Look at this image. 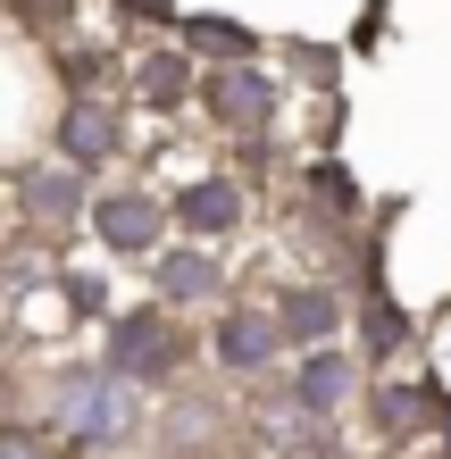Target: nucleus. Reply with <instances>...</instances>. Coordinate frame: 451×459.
Instances as JSON below:
<instances>
[{
    "mask_svg": "<svg viewBox=\"0 0 451 459\" xmlns=\"http://www.w3.org/2000/svg\"><path fill=\"white\" fill-rule=\"evenodd\" d=\"M0 459H42V443H34V435H17V426H9V435H0Z\"/></svg>",
    "mask_w": 451,
    "mask_h": 459,
    "instance_id": "nucleus-16",
    "label": "nucleus"
},
{
    "mask_svg": "<svg viewBox=\"0 0 451 459\" xmlns=\"http://www.w3.org/2000/svg\"><path fill=\"white\" fill-rule=\"evenodd\" d=\"M276 317H284V334L317 342V334H334V292H293V301H284Z\"/></svg>",
    "mask_w": 451,
    "mask_h": 459,
    "instance_id": "nucleus-12",
    "label": "nucleus"
},
{
    "mask_svg": "<svg viewBox=\"0 0 451 459\" xmlns=\"http://www.w3.org/2000/svg\"><path fill=\"white\" fill-rule=\"evenodd\" d=\"M159 292H168V301H209V292H218V267L201 251H168L159 259Z\"/></svg>",
    "mask_w": 451,
    "mask_h": 459,
    "instance_id": "nucleus-10",
    "label": "nucleus"
},
{
    "mask_svg": "<svg viewBox=\"0 0 451 459\" xmlns=\"http://www.w3.org/2000/svg\"><path fill=\"white\" fill-rule=\"evenodd\" d=\"M276 351H284V317H268V309H234L218 326V359L226 368H268Z\"/></svg>",
    "mask_w": 451,
    "mask_h": 459,
    "instance_id": "nucleus-5",
    "label": "nucleus"
},
{
    "mask_svg": "<svg viewBox=\"0 0 451 459\" xmlns=\"http://www.w3.org/2000/svg\"><path fill=\"white\" fill-rule=\"evenodd\" d=\"M343 401H351V359H343V351H309V368H301V410H309V418H334Z\"/></svg>",
    "mask_w": 451,
    "mask_h": 459,
    "instance_id": "nucleus-9",
    "label": "nucleus"
},
{
    "mask_svg": "<svg viewBox=\"0 0 451 459\" xmlns=\"http://www.w3.org/2000/svg\"><path fill=\"white\" fill-rule=\"evenodd\" d=\"M377 418H385V435H418V426L435 418V393L427 385H385L377 393Z\"/></svg>",
    "mask_w": 451,
    "mask_h": 459,
    "instance_id": "nucleus-11",
    "label": "nucleus"
},
{
    "mask_svg": "<svg viewBox=\"0 0 451 459\" xmlns=\"http://www.w3.org/2000/svg\"><path fill=\"white\" fill-rule=\"evenodd\" d=\"M126 9H134V17H168V0H126Z\"/></svg>",
    "mask_w": 451,
    "mask_h": 459,
    "instance_id": "nucleus-17",
    "label": "nucleus"
},
{
    "mask_svg": "<svg viewBox=\"0 0 451 459\" xmlns=\"http://www.w3.org/2000/svg\"><path fill=\"white\" fill-rule=\"evenodd\" d=\"M109 151H117V100L75 92L67 117H59V159H75V168H100Z\"/></svg>",
    "mask_w": 451,
    "mask_h": 459,
    "instance_id": "nucleus-2",
    "label": "nucleus"
},
{
    "mask_svg": "<svg viewBox=\"0 0 451 459\" xmlns=\"http://www.w3.org/2000/svg\"><path fill=\"white\" fill-rule=\"evenodd\" d=\"M209 109H218L226 126H268L276 84H268L259 67H218V75H209Z\"/></svg>",
    "mask_w": 451,
    "mask_h": 459,
    "instance_id": "nucleus-4",
    "label": "nucleus"
},
{
    "mask_svg": "<svg viewBox=\"0 0 451 459\" xmlns=\"http://www.w3.org/2000/svg\"><path fill=\"white\" fill-rule=\"evenodd\" d=\"M143 92L151 100H184V59H143Z\"/></svg>",
    "mask_w": 451,
    "mask_h": 459,
    "instance_id": "nucleus-14",
    "label": "nucleus"
},
{
    "mask_svg": "<svg viewBox=\"0 0 451 459\" xmlns=\"http://www.w3.org/2000/svg\"><path fill=\"white\" fill-rule=\"evenodd\" d=\"M184 34H193V50H226V59H243V50H251V25H226V17H193Z\"/></svg>",
    "mask_w": 451,
    "mask_h": 459,
    "instance_id": "nucleus-13",
    "label": "nucleus"
},
{
    "mask_svg": "<svg viewBox=\"0 0 451 459\" xmlns=\"http://www.w3.org/2000/svg\"><path fill=\"white\" fill-rule=\"evenodd\" d=\"M17 201L34 209V218H67V209H84V184H75V159H50V168H25V176H17Z\"/></svg>",
    "mask_w": 451,
    "mask_h": 459,
    "instance_id": "nucleus-7",
    "label": "nucleus"
},
{
    "mask_svg": "<svg viewBox=\"0 0 451 459\" xmlns=\"http://www.w3.org/2000/svg\"><path fill=\"white\" fill-rule=\"evenodd\" d=\"M234 218H243V193H234L226 176H201V184H184V201H176V226H193V234H226Z\"/></svg>",
    "mask_w": 451,
    "mask_h": 459,
    "instance_id": "nucleus-8",
    "label": "nucleus"
},
{
    "mask_svg": "<svg viewBox=\"0 0 451 459\" xmlns=\"http://www.w3.org/2000/svg\"><path fill=\"white\" fill-rule=\"evenodd\" d=\"M126 426H134V393H126L117 368H92V376L59 385V435L67 443H117Z\"/></svg>",
    "mask_w": 451,
    "mask_h": 459,
    "instance_id": "nucleus-1",
    "label": "nucleus"
},
{
    "mask_svg": "<svg viewBox=\"0 0 451 459\" xmlns=\"http://www.w3.org/2000/svg\"><path fill=\"white\" fill-rule=\"evenodd\" d=\"M368 334H377V342H368V351H393V342H402L410 326H402V317H393V301H385V292H377V301H368Z\"/></svg>",
    "mask_w": 451,
    "mask_h": 459,
    "instance_id": "nucleus-15",
    "label": "nucleus"
},
{
    "mask_svg": "<svg viewBox=\"0 0 451 459\" xmlns=\"http://www.w3.org/2000/svg\"><path fill=\"white\" fill-rule=\"evenodd\" d=\"M34 9H67V0H34Z\"/></svg>",
    "mask_w": 451,
    "mask_h": 459,
    "instance_id": "nucleus-18",
    "label": "nucleus"
},
{
    "mask_svg": "<svg viewBox=\"0 0 451 459\" xmlns=\"http://www.w3.org/2000/svg\"><path fill=\"white\" fill-rule=\"evenodd\" d=\"M92 226H100V242H109V251H151L159 226H168V209H159L151 193H109V201L92 209Z\"/></svg>",
    "mask_w": 451,
    "mask_h": 459,
    "instance_id": "nucleus-3",
    "label": "nucleus"
},
{
    "mask_svg": "<svg viewBox=\"0 0 451 459\" xmlns=\"http://www.w3.org/2000/svg\"><path fill=\"white\" fill-rule=\"evenodd\" d=\"M109 368H117V376H159V368H176V342H168V326H159L151 309H143V317H117Z\"/></svg>",
    "mask_w": 451,
    "mask_h": 459,
    "instance_id": "nucleus-6",
    "label": "nucleus"
}]
</instances>
